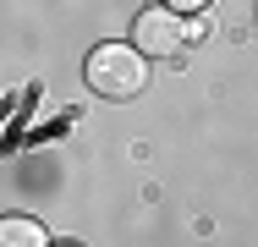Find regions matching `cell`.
I'll list each match as a JSON object with an SVG mask.
<instances>
[{
    "mask_svg": "<svg viewBox=\"0 0 258 247\" xmlns=\"http://www.w3.org/2000/svg\"><path fill=\"white\" fill-rule=\"evenodd\" d=\"M83 77L99 99H132L149 88V55L138 44H94Z\"/></svg>",
    "mask_w": 258,
    "mask_h": 247,
    "instance_id": "obj_1",
    "label": "cell"
},
{
    "mask_svg": "<svg viewBox=\"0 0 258 247\" xmlns=\"http://www.w3.org/2000/svg\"><path fill=\"white\" fill-rule=\"evenodd\" d=\"M187 22H181V11H170V6H149V11H138V22H132V44L143 49V55H170V49L187 44Z\"/></svg>",
    "mask_w": 258,
    "mask_h": 247,
    "instance_id": "obj_2",
    "label": "cell"
},
{
    "mask_svg": "<svg viewBox=\"0 0 258 247\" xmlns=\"http://www.w3.org/2000/svg\"><path fill=\"white\" fill-rule=\"evenodd\" d=\"M0 247H50V236H44L39 220H28V214H6V220H0Z\"/></svg>",
    "mask_w": 258,
    "mask_h": 247,
    "instance_id": "obj_3",
    "label": "cell"
},
{
    "mask_svg": "<svg viewBox=\"0 0 258 247\" xmlns=\"http://www.w3.org/2000/svg\"><path fill=\"white\" fill-rule=\"evenodd\" d=\"M159 6H170V11H181V17H187V11H204L209 0H159Z\"/></svg>",
    "mask_w": 258,
    "mask_h": 247,
    "instance_id": "obj_4",
    "label": "cell"
}]
</instances>
